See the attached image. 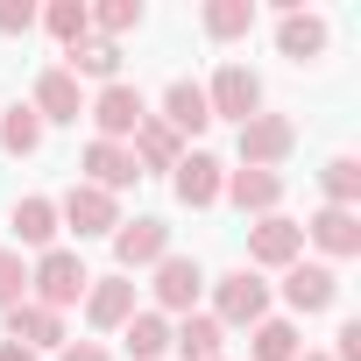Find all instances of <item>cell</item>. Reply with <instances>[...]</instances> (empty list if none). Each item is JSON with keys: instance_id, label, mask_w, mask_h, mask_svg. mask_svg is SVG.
Instances as JSON below:
<instances>
[{"instance_id": "11", "label": "cell", "mask_w": 361, "mask_h": 361, "mask_svg": "<svg viewBox=\"0 0 361 361\" xmlns=\"http://www.w3.org/2000/svg\"><path fill=\"white\" fill-rule=\"evenodd\" d=\"M305 241H312L319 255L347 262V255H361V213H347V206H319V213L305 220Z\"/></svg>"}, {"instance_id": "25", "label": "cell", "mask_w": 361, "mask_h": 361, "mask_svg": "<svg viewBox=\"0 0 361 361\" xmlns=\"http://www.w3.org/2000/svg\"><path fill=\"white\" fill-rule=\"evenodd\" d=\"M248 347H255V361H298V354H305V340H298L290 319H262V326H248Z\"/></svg>"}, {"instance_id": "13", "label": "cell", "mask_w": 361, "mask_h": 361, "mask_svg": "<svg viewBox=\"0 0 361 361\" xmlns=\"http://www.w3.org/2000/svg\"><path fill=\"white\" fill-rule=\"evenodd\" d=\"M333 298H340V276H333L326 262H305V255H298V262L283 269V305H290V312H326Z\"/></svg>"}, {"instance_id": "12", "label": "cell", "mask_w": 361, "mask_h": 361, "mask_svg": "<svg viewBox=\"0 0 361 361\" xmlns=\"http://www.w3.org/2000/svg\"><path fill=\"white\" fill-rule=\"evenodd\" d=\"M149 290H156V312H192V305H199V290H206V269H199L192 255H163Z\"/></svg>"}, {"instance_id": "21", "label": "cell", "mask_w": 361, "mask_h": 361, "mask_svg": "<svg viewBox=\"0 0 361 361\" xmlns=\"http://www.w3.org/2000/svg\"><path fill=\"white\" fill-rule=\"evenodd\" d=\"M170 347L185 354V361H220V347H227V326H220L213 312H192L185 326H170Z\"/></svg>"}, {"instance_id": "22", "label": "cell", "mask_w": 361, "mask_h": 361, "mask_svg": "<svg viewBox=\"0 0 361 361\" xmlns=\"http://www.w3.org/2000/svg\"><path fill=\"white\" fill-rule=\"evenodd\" d=\"M276 50H283L290 64L319 57V50H326V22H319V15H298V8H283V22H276Z\"/></svg>"}, {"instance_id": "19", "label": "cell", "mask_w": 361, "mask_h": 361, "mask_svg": "<svg viewBox=\"0 0 361 361\" xmlns=\"http://www.w3.org/2000/svg\"><path fill=\"white\" fill-rule=\"evenodd\" d=\"M8 340L15 347H29V354H43V347H64V312H43V305H15L8 312Z\"/></svg>"}, {"instance_id": "31", "label": "cell", "mask_w": 361, "mask_h": 361, "mask_svg": "<svg viewBox=\"0 0 361 361\" xmlns=\"http://www.w3.org/2000/svg\"><path fill=\"white\" fill-rule=\"evenodd\" d=\"M29 298V262H22V248H0V312H15Z\"/></svg>"}, {"instance_id": "29", "label": "cell", "mask_w": 361, "mask_h": 361, "mask_svg": "<svg viewBox=\"0 0 361 361\" xmlns=\"http://www.w3.org/2000/svg\"><path fill=\"white\" fill-rule=\"evenodd\" d=\"M319 192H326V206H347V213H354V199H361V163H354V156H333V163L319 170Z\"/></svg>"}, {"instance_id": "2", "label": "cell", "mask_w": 361, "mask_h": 361, "mask_svg": "<svg viewBox=\"0 0 361 361\" xmlns=\"http://www.w3.org/2000/svg\"><path fill=\"white\" fill-rule=\"evenodd\" d=\"M85 121L99 128V142H128L149 121V99H142V85L114 78V85H99V99H85Z\"/></svg>"}, {"instance_id": "3", "label": "cell", "mask_w": 361, "mask_h": 361, "mask_svg": "<svg viewBox=\"0 0 361 361\" xmlns=\"http://www.w3.org/2000/svg\"><path fill=\"white\" fill-rule=\"evenodd\" d=\"M213 319H220V326H262V319H269V283H262L255 269H227V276L213 283Z\"/></svg>"}, {"instance_id": "34", "label": "cell", "mask_w": 361, "mask_h": 361, "mask_svg": "<svg viewBox=\"0 0 361 361\" xmlns=\"http://www.w3.org/2000/svg\"><path fill=\"white\" fill-rule=\"evenodd\" d=\"M57 361H114V354H106L99 340H64V347H57Z\"/></svg>"}, {"instance_id": "1", "label": "cell", "mask_w": 361, "mask_h": 361, "mask_svg": "<svg viewBox=\"0 0 361 361\" xmlns=\"http://www.w3.org/2000/svg\"><path fill=\"white\" fill-rule=\"evenodd\" d=\"M85 283H92V269L78 262V248H43V255L29 262V305H43V312L78 305Z\"/></svg>"}, {"instance_id": "4", "label": "cell", "mask_w": 361, "mask_h": 361, "mask_svg": "<svg viewBox=\"0 0 361 361\" xmlns=\"http://www.w3.org/2000/svg\"><path fill=\"white\" fill-rule=\"evenodd\" d=\"M206 106H213V121H255L262 114V78L248 64H220L213 85H206Z\"/></svg>"}, {"instance_id": "18", "label": "cell", "mask_w": 361, "mask_h": 361, "mask_svg": "<svg viewBox=\"0 0 361 361\" xmlns=\"http://www.w3.org/2000/svg\"><path fill=\"white\" fill-rule=\"evenodd\" d=\"M220 199H234L241 213H255V220H262V213H276V206H283V177H276V170H227Z\"/></svg>"}, {"instance_id": "17", "label": "cell", "mask_w": 361, "mask_h": 361, "mask_svg": "<svg viewBox=\"0 0 361 361\" xmlns=\"http://www.w3.org/2000/svg\"><path fill=\"white\" fill-rule=\"evenodd\" d=\"M8 227H15V248H57V199H43V192H29V199H15V213H8Z\"/></svg>"}, {"instance_id": "35", "label": "cell", "mask_w": 361, "mask_h": 361, "mask_svg": "<svg viewBox=\"0 0 361 361\" xmlns=\"http://www.w3.org/2000/svg\"><path fill=\"white\" fill-rule=\"evenodd\" d=\"M0 361H36L29 347H15V340H0Z\"/></svg>"}, {"instance_id": "24", "label": "cell", "mask_w": 361, "mask_h": 361, "mask_svg": "<svg viewBox=\"0 0 361 361\" xmlns=\"http://www.w3.org/2000/svg\"><path fill=\"white\" fill-rule=\"evenodd\" d=\"M121 340H128L135 361H163V354H170V319H163V312H135V319L121 326Z\"/></svg>"}, {"instance_id": "32", "label": "cell", "mask_w": 361, "mask_h": 361, "mask_svg": "<svg viewBox=\"0 0 361 361\" xmlns=\"http://www.w3.org/2000/svg\"><path fill=\"white\" fill-rule=\"evenodd\" d=\"M43 8H29V0H0V36H29Z\"/></svg>"}, {"instance_id": "20", "label": "cell", "mask_w": 361, "mask_h": 361, "mask_svg": "<svg viewBox=\"0 0 361 361\" xmlns=\"http://www.w3.org/2000/svg\"><path fill=\"white\" fill-rule=\"evenodd\" d=\"M128 156H135V170L149 177V170H177V156H185V142H177V135H170V128H163V121L149 114V121H142V128L128 135Z\"/></svg>"}, {"instance_id": "27", "label": "cell", "mask_w": 361, "mask_h": 361, "mask_svg": "<svg viewBox=\"0 0 361 361\" xmlns=\"http://www.w3.org/2000/svg\"><path fill=\"white\" fill-rule=\"evenodd\" d=\"M36 22H43V29H50V36H57V43H64V50H71V43H85V36H92V15H85V0H50V8H43V15H36Z\"/></svg>"}, {"instance_id": "14", "label": "cell", "mask_w": 361, "mask_h": 361, "mask_svg": "<svg viewBox=\"0 0 361 361\" xmlns=\"http://www.w3.org/2000/svg\"><path fill=\"white\" fill-rule=\"evenodd\" d=\"M78 170H85V185H99V192H128L135 185V156H128V142H85V156H78Z\"/></svg>"}, {"instance_id": "6", "label": "cell", "mask_w": 361, "mask_h": 361, "mask_svg": "<svg viewBox=\"0 0 361 361\" xmlns=\"http://www.w3.org/2000/svg\"><path fill=\"white\" fill-rule=\"evenodd\" d=\"M57 220H64L78 241H92V234H114V227H121V199L99 192V185H71V192L57 199Z\"/></svg>"}, {"instance_id": "10", "label": "cell", "mask_w": 361, "mask_h": 361, "mask_svg": "<svg viewBox=\"0 0 361 361\" xmlns=\"http://www.w3.org/2000/svg\"><path fill=\"white\" fill-rule=\"evenodd\" d=\"M170 185H177V199H185V206H220L227 163L206 156V149H185V156H177V170H170Z\"/></svg>"}, {"instance_id": "7", "label": "cell", "mask_w": 361, "mask_h": 361, "mask_svg": "<svg viewBox=\"0 0 361 361\" xmlns=\"http://www.w3.org/2000/svg\"><path fill=\"white\" fill-rule=\"evenodd\" d=\"M163 255H170V227H163L156 213H142V220H121V227H114V262H121V276L156 269Z\"/></svg>"}, {"instance_id": "28", "label": "cell", "mask_w": 361, "mask_h": 361, "mask_svg": "<svg viewBox=\"0 0 361 361\" xmlns=\"http://www.w3.org/2000/svg\"><path fill=\"white\" fill-rule=\"evenodd\" d=\"M0 149H8V156H36V149H43L36 106H8V114H0Z\"/></svg>"}, {"instance_id": "36", "label": "cell", "mask_w": 361, "mask_h": 361, "mask_svg": "<svg viewBox=\"0 0 361 361\" xmlns=\"http://www.w3.org/2000/svg\"><path fill=\"white\" fill-rule=\"evenodd\" d=\"M298 361H326V354H298Z\"/></svg>"}, {"instance_id": "8", "label": "cell", "mask_w": 361, "mask_h": 361, "mask_svg": "<svg viewBox=\"0 0 361 361\" xmlns=\"http://www.w3.org/2000/svg\"><path fill=\"white\" fill-rule=\"evenodd\" d=\"M298 255H305V227H298V220L262 213V220L248 227V269H290Z\"/></svg>"}, {"instance_id": "30", "label": "cell", "mask_w": 361, "mask_h": 361, "mask_svg": "<svg viewBox=\"0 0 361 361\" xmlns=\"http://www.w3.org/2000/svg\"><path fill=\"white\" fill-rule=\"evenodd\" d=\"M92 15V29L106 36V43H121L128 29H142V8H135V0H99V8H85Z\"/></svg>"}, {"instance_id": "9", "label": "cell", "mask_w": 361, "mask_h": 361, "mask_svg": "<svg viewBox=\"0 0 361 361\" xmlns=\"http://www.w3.org/2000/svg\"><path fill=\"white\" fill-rule=\"evenodd\" d=\"M135 312H142V305H135V276L114 269V276H92V283H85V319H92L99 333H121Z\"/></svg>"}, {"instance_id": "5", "label": "cell", "mask_w": 361, "mask_h": 361, "mask_svg": "<svg viewBox=\"0 0 361 361\" xmlns=\"http://www.w3.org/2000/svg\"><path fill=\"white\" fill-rule=\"evenodd\" d=\"M290 149H298L290 114H255V121H241V170H276Z\"/></svg>"}, {"instance_id": "26", "label": "cell", "mask_w": 361, "mask_h": 361, "mask_svg": "<svg viewBox=\"0 0 361 361\" xmlns=\"http://www.w3.org/2000/svg\"><path fill=\"white\" fill-rule=\"evenodd\" d=\"M206 36H220V43H234V36H248L255 29V0H206Z\"/></svg>"}, {"instance_id": "23", "label": "cell", "mask_w": 361, "mask_h": 361, "mask_svg": "<svg viewBox=\"0 0 361 361\" xmlns=\"http://www.w3.org/2000/svg\"><path fill=\"white\" fill-rule=\"evenodd\" d=\"M64 57H71V64H64L71 78H99V85L121 78V43H106V36H85V43H71Z\"/></svg>"}, {"instance_id": "15", "label": "cell", "mask_w": 361, "mask_h": 361, "mask_svg": "<svg viewBox=\"0 0 361 361\" xmlns=\"http://www.w3.org/2000/svg\"><path fill=\"white\" fill-rule=\"evenodd\" d=\"M177 142H185V135H199L206 121H213V106H206V85H192V78H170L163 85V114H156Z\"/></svg>"}, {"instance_id": "33", "label": "cell", "mask_w": 361, "mask_h": 361, "mask_svg": "<svg viewBox=\"0 0 361 361\" xmlns=\"http://www.w3.org/2000/svg\"><path fill=\"white\" fill-rule=\"evenodd\" d=\"M333 340H340V347H333L326 361H361V319H347V326H340Z\"/></svg>"}, {"instance_id": "16", "label": "cell", "mask_w": 361, "mask_h": 361, "mask_svg": "<svg viewBox=\"0 0 361 361\" xmlns=\"http://www.w3.org/2000/svg\"><path fill=\"white\" fill-rule=\"evenodd\" d=\"M29 106H36V121H78V114H85V85H78L64 64H50V71L36 78V99H29Z\"/></svg>"}]
</instances>
